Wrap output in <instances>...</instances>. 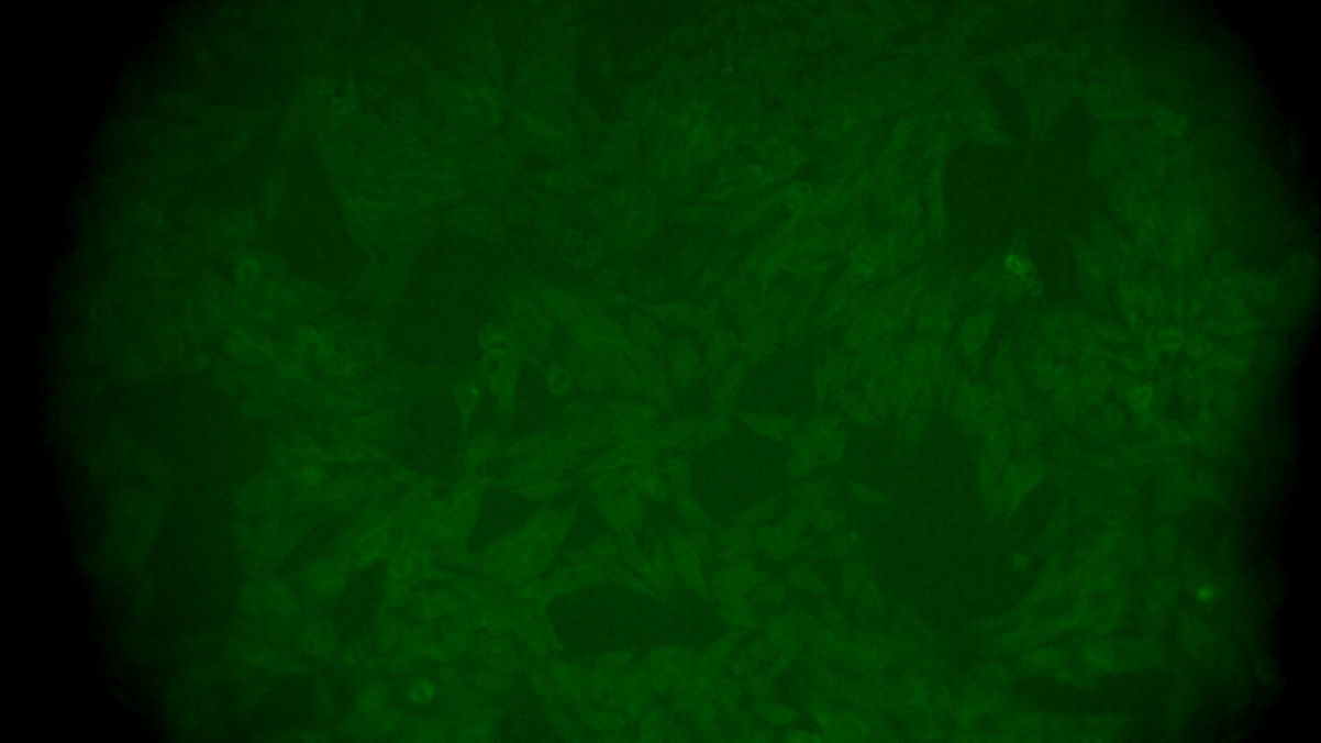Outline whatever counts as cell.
I'll return each instance as SVG.
<instances>
[{
    "instance_id": "cell-1",
    "label": "cell",
    "mask_w": 1321,
    "mask_h": 743,
    "mask_svg": "<svg viewBox=\"0 0 1321 743\" xmlns=\"http://www.w3.org/2000/svg\"><path fill=\"white\" fill-rule=\"evenodd\" d=\"M956 426L966 435L983 436L1001 420L1011 418L989 382L964 372L946 407Z\"/></svg>"
},
{
    "instance_id": "cell-2",
    "label": "cell",
    "mask_w": 1321,
    "mask_h": 743,
    "mask_svg": "<svg viewBox=\"0 0 1321 743\" xmlns=\"http://www.w3.org/2000/svg\"><path fill=\"white\" fill-rule=\"evenodd\" d=\"M586 480L593 507L614 531L632 533L642 526L647 515V503L623 486L622 475H593Z\"/></svg>"
},
{
    "instance_id": "cell-3",
    "label": "cell",
    "mask_w": 1321,
    "mask_h": 743,
    "mask_svg": "<svg viewBox=\"0 0 1321 743\" xmlns=\"http://www.w3.org/2000/svg\"><path fill=\"white\" fill-rule=\"evenodd\" d=\"M847 423L836 411H821L801 422L799 433L791 443L790 473L804 474L826 451H842L848 441Z\"/></svg>"
},
{
    "instance_id": "cell-4",
    "label": "cell",
    "mask_w": 1321,
    "mask_h": 743,
    "mask_svg": "<svg viewBox=\"0 0 1321 743\" xmlns=\"http://www.w3.org/2000/svg\"><path fill=\"white\" fill-rule=\"evenodd\" d=\"M664 412L650 399L622 397L606 399L599 407L597 420L610 431L615 445L655 430L663 422Z\"/></svg>"
},
{
    "instance_id": "cell-5",
    "label": "cell",
    "mask_w": 1321,
    "mask_h": 743,
    "mask_svg": "<svg viewBox=\"0 0 1321 743\" xmlns=\"http://www.w3.org/2000/svg\"><path fill=\"white\" fill-rule=\"evenodd\" d=\"M998 323L996 309L977 310L957 323L953 334V351L967 375L978 377L985 369L987 352L996 336Z\"/></svg>"
},
{
    "instance_id": "cell-6",
    "label": "cell",
    "mask_w": 1321,
    "mask_h": 743,
    "mask_svg": "<svg viewBox=\"0 0 1321 743\" xmlns=\"http://www.w3.org/2000/svg\"><path fill=\"white\" fill-rule=\"evenodd\" d=\"M625 557L620 577L633 589L660 598L675 589L673 564L665 556L629 552Z\"/></svg>"
},
{
    "instance_id": "cell-7",
    "label": "cell",
    "mask_w": 1321,
    "mask_h": 743,
    "mask_svg": "<svg viewBox=\"0 0 1321 743\" xmlns=\"http://www.w3.org/2000/svg\"><path fill=\"white\" fill-rule=\"evenodd\" d=\"M855 384V363L850 352L842 346L823 353L814 364L811 375V390L814 403L819 407L833 401L839 392Z\"/></svg>"
},
{
    "instance_id": "cell-8",
    "label": "cell",
    "mask_w": 1321,
    "mask_h": 743,
    "mask_svg": "<svg viewBox=\"0 0 1321 743\" xmlns=\"http://www.w3.org/2000/svg\"><path fill=\"white\" fill-rule=\"evenodd\" d=\"M1015 348L1011 341H1006L999 344L996 353L992 354L989 367H987V376H989V385L1003 401L1011 418L1021 414L1026 410V397L1023 393L1022 382L1019 375V366H1017Z\"/></svg>"
},
{
    "instance_id": "cell-9",
    "label": "cell",
    "mask_w": 1321,
    "mask_h": 743,
    "mask_svg": "<svg viewBox=\"0 0 1321 743\" xmlns=\"http://www.w3.org/2000/svg\"><path fill=\"white\" fill-rule=\"evenodd\" d=\"M693 653L677 646H667L652 653L641 672L652 689H669L680 686L695 665Z\"/></svg>"
},
{
    "instance_id": "cell-10",
    "label": "cell",
    "mask_w": 1321,
    "mask_h": 743,
    "mask_svg": "<svg viewBox=\"0 0 1321 743\" xmlns=\"http://www.w3.org/2000/svg\"><path fill=\"white\" fill-rule=\"evenodd\" d=\"M664 362L673 389H692L704 377L703 356L692 337L675 339L667 345Z\"/></svg>"
},
{
    "instance_id": "cell-11",
    "label": "cell",
    "mask_w": 1321,
    "mask_h": 743,
    "mask_svg": "<svg viewBox=\"0 0 1321 743\" xmlns=\"http://www.w3.org/2000/svg\"><path fill=\"white\" fill-rule=\"evenodd\" d=\"M784 323L766 317L742 329L737 333L739 358L745 359L752 367L769 359L784 344Z\"/></svg>"
},
{
    "instance_id": "cell-12",
    "label": "cell",
    "mask_w": 1321,
    "mask_h": 743,
    "mask_svg": "<svg viewBox=\"0 0 1321 743\" xmlns=\"http://www.w3.org/2000/svg\"><path fill=\"white\" fill-rule=\"evenodd\" d=\"M643 311L659 324L695 331L701 339L707 337L720 324H723L715 309L697 308L688 303L650 304Z\"/></svg>"
},
{
    "instance_id": "cell-13",
    "label": "cell",
    "mask_w": 1321,
    "mask_h": 743,
    "mask_svg": "<svg viewBox=\"0 0 1321 743\" xmlns=\"http://www.w3.org/2000/svg\"><path fill=\"white\" fill-rule=\"evenodd\" d=\"M564 364L568 367L574 376L577 389L585 396L607 399L608 391L612 388L610 378L600 364L592 358L588 353H585L581 347H578L573 340H569L566 348H564Z\"/></svg>"
},
{
    "instance_id": "cell-14",
    "label": "cell",
    "mask_w": 1321,
    "mask_h": 743,
    "mask_svg": "<svg viewBox=\"0 0 1321 743\" xmlns=\"http://www.w3.org/2000/svg\"><path fill=\"white\" fill-rule=\"evenodd\" d=\"M704 340L703 368L704 378L709 385L714 384L719 376L729 368L737 356V333L729 325L720 324Z\"/></svg>"
},
{
    "instance_id": "cell-15",
    "label": "cell",
    "mask_w": 1321,
    "mask_h": 743,
    "mask_svg": "<svg viewBox=\"0 0 1321 743\" xmlns=\"http://www.w3.org/2000/svg\"><path fill=\"white\" fill-rule=\"evenodd\" d=\"M737 420L754 434L776 443L791 444L801 426L800 421L782 413L745 412Z\"/></svg>"
},
{
    "instance_id": "cell-16",
    "label": "cell",
    "mask_w": 1321,
    "mask_h": 743,
    "mask_svg": "<svg viewBox=\"0 0 1321 743\" xmlns=\"http://www.w3.org/2000/svg\"><path fill=\"white\" fill-rule=\"evenodd\" d=\"M622 483L645 501H664L673 497L671 489L660 472L659 461L632 467L622 474Z\"/></svg>"
},
{
    "instance_id": "cell-17",
    "label": "cell",
    "mask_w": 1321,
    "mask_h": 743,
    "mask_svg": "<svg viewBox=\"0 0 1321 743\" xmlns=\"http://www.w3.org/2000/svg\"><path fill=\"white\" fill-rule=\"evenodd\" d=\"M752 368L748 362L736 356L729 368L710 386L712 410L732 412L734 401L739 398Z\"/></svg>"
},
{
    "instance_id": "cell-18",
    "label": "cell",
    "mask_w": 1321,
    "mask_h": 743,
    "mask_svg": "<svg viewBox=\"0 0 1321 743\" xmlns=\"http://www.w3.org/2000/svg\"><path fill=\"white\" fill-rule=\"evenodd\" d=\"M495 363V366L487 372V384L499 404L502 418L510 420L515 411L518 366L510 362Z\"/></svg>"
},
{
    "instance_id": "cell-19",
    "label": "cell",
    "mask_w": 1321,
    "mask_h": 743,
    "mask_svg": "<svg viewBox=\"0 0 1321 743\" xmlns=\"http://www.w3.org/2000/svg\"><path fill=\"white\" fill-rule=\"evenodd\" d=\"M833 401L836 407L835 411L853 425L875 428L886 422L855 385L843 389Z\"/></svg>"
},
{
    "instance_id": "cell-20",
    "label": "cell",
    "mask_w": 1321,
    "mask_h": 743,
    "mask_svg": "<svg viewBox=\"0 0 1321 743\" xmlns=\"http://www.w3.org/2000/svg\"><path fill=\"white\" fill-rule=\"evenodd\" d=\"M630 337L637 345L647 348L648 352L656 354L663 358L666 353L667 344L665 334L660 330V324L655 321L644 311H633L619 321Z\"/></svg>"
},
{
    "instance_id": "cell-21",
    "label": "cell",
    "mask_w": 1321,
    "mask_h": 743,
    "mask_svg": "<svg viewBox=\"0 0 1321 743\" xmlns=\"http://www.w3.org/2000/svg\"><path fill=\"white\" fill-rule=\"evenodd\" d=\"M671 564L674 570L693 589H704L702 554L693 541L675 540L670 544Z\"/></svg>"
},
{
    "instance_id": "cell-22",
    "label": "cell",
    "mask_w": 1321,
    "mask_h": 743,
    "mask_svg": "<svg viewBox=\"0 0 1321 743\" xmlns=\"http://www.w3.org/2000/svg\"><path fill=\"white\" fill-rule=\"evenodd\" d=\"M659 467L673 495L690 492L693 479L692 469L681 453H669V456L659 459Z\"/></svg>"
},
{
    "instance_id": "cell-23",
    "label": "cell",
    "mask_w": 1321,
    "mask_h": 743,
    "mask_svg": "<svg viewBox=\"0 0 1321 743\" xmlns=\"http://www.w3.org/2000/svg\"><path fill=\"white\" fill-rule=\"evenodd\" d=\"M545 382L548 393L556 400H568L577 389L573 374L563 361H554L545 368Z\"/></svg>"
},
{
    "instance_id": "cell-24",
    "label": "cell",
    "mask_w": 1321,
    "mask_h": 743,
    "mask_svg": "<svg viewBox=\"0 0 1321 743\" xmlns=\"http://www.w3.org/2000/svg\"><path fill=\"white\" fill-rule=\"evenodd\" d=\"M930 419V410H912L898 415V418L893 419L897 435L900 436L902 442L915 443L924 436Z\"/></svg>"
},
{
    "instance_id": "cell-25",
    "label": "cell",
    "mask_w": 1321,
    "mask_h": 743,
    "mask_svg": "<svg viewBox=\"0 0 1321 743\" xmlns=\"http://www.w3.org/2000/svg\"><path fill=\"white\" fill-rule=\"evenodd\" d=\"M675 503L680 512V515L687 520L695 529L708 531L711 529V519L708 512L701 507V503L695 499L690 492H679L673 495Z\"/></svg>"
},
{
    "instance_id": "cell-26",
    "label": "cell",
    "mask_w": 1321,
    "mask_h": 743,
    "mask_svg": "<svg viewBox=\"0 0 1321 743\" xmlns=\"http://www.w3.org/2000/svg\"><path fill=\"white\" fill-rule=\"evenodd\" d=\"M457 401L459 411H462L466 418H469V415L471 418L474 407L479 401V385L477 381L473 380V378L471 380L465 381V384L462 385V388L458 389Z\"/></svg>"
}]
</instances>
